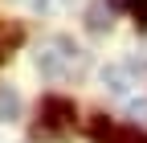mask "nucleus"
Here are the masks:
<instances>
[{
    "label": "nucleus",
    "mask_w": 147,
    "mask_h": 143,
    "mask_svg": "<svg viewBox=\"0 0 147 143\" xmlns=\"http://www.w3.org/2000/svg\"><path fill=\"white\" fill-rule=\"evenodd\" d=\"M74 65H78V45L69 37L57 33V37H45L37 45V69H41L45 78H65Z\"/></svg>",
    "instance_id": "1"
},
{
    "label": "nucleus",
    "mask_w": 147,
    "mask_h": 143,
    "mask_svg": "<svg viewBox=\"0 0 147 143\" xmlns=\"http://www.w3.org/2000/svg\"><path fill=\"white\" fill-rule=\"evenodd\" d=\"M74 119H78V111H74L69 98L49 94V98L41 102V123H45V131H65V127H74Z\"/></svg>",
    "instance_id": "2"
},
{
    "label": "nucleus",
    "mask_w": 147,
    "mask_h": 143,
    "mask_svg": "<svg viewBox=\"0 0 147 143\" xmlns=\"http://www.w3.org/2000/svg\"><path fill=\"white\" fill-rule=\"evenodd\" d=\"M21 115V94L8 90V86H0V123H12Z\"/></svg>",
    "instance_id": "3"
},
{
    "label": "nucleus",
    "mask_w": 147,
    "mask_h": 143,
    "mask_svg": "<svg viewBox=\"0 0 147 143\" xmlns=\"http://www.w3.org/2000/svg\"><path fill=\"white\" fill-rule=\"evenodd\" d=\"M127 8H131V16H135V25L139 29H147V0H123Z\"/></svg>",
    "instance_id": "4"
},
{
    "label": "nucleus",
    "mask_w": 147,
    "mask_h": 143,
    "mask_svg": "<svg viewBox=\"0 0 147 143\" xmlns=\"http://www.w3.org/2000/svg\"><path fill=\"white\" fill-rule=\"evenodd\" d=\"M106 82H110V90H115V94L127 90V74H123V69H106Z\"/></svg>",
    "instance_id": "5"
},
{
    "label": "nucleus",
    "mask_w": 147,
    "mask_h": 143,
    "mask_svg": "<svg viewBox=\"0 0 147 143\" xmlns=\"http://www.w3.org/2000/svg\"><path fill=\"white\" fill-rule=\"evenodd\" d=\"M135 143H147V135H139V139H135Z\"/></svg>",
    "instance_id": "6"
}]
</instances>
